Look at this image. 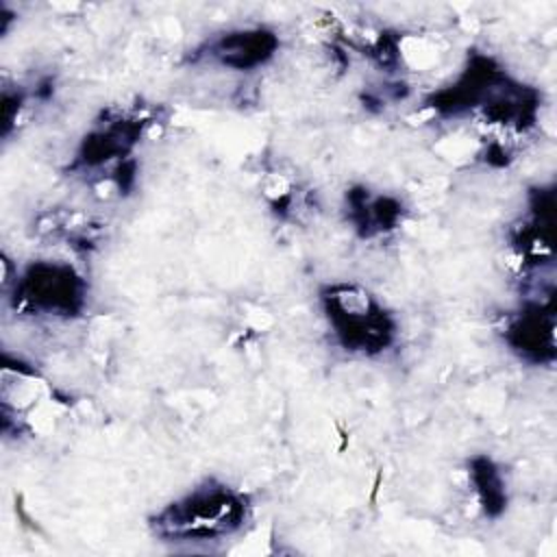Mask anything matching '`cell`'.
I'll list each match as a JSON object with an SVG mask.
<instances>
[{"label": "cell", "mask_w": 557, "mask_h": 557, "mask_svg": "<svg viewBox=\"0 0 557 557\" xmlns=\"http://www.w3.org/2000/svg\"><path fill=\"white\" fill-rule=\"evenodd\" d=\"M252 516L248 494L222 481L207 479L159 507L148 527L154 537L172 544L220 542L237 535Z\"/></svg>", "instance_id": "cell-1"}, {"label": "cell", "mask_w": 557, "mask_h": 557, "mask_svg": "<svg viewBox=\"0 0 557 557\" xmlns=\"http://www.w3.org/2000/svg\"><path fill=\"white\" fill-rule=\"evenodd\" d=\"M333 342L352 357H381L398 339V320L376 294L352 281L326 283L318 292Z\"/></svg>", "instance_id": "cell-2"}, {"label": "cell", "mask_w": 557, "mask_h": 557, "mask_svg": "<svg viewBox=\"0 0 557 557\" xmlns=\"http://www.w3.org/2000/svg\"><path fill=\"white\" fill-rule=\"evenodd\" d=\"M87 281L67 261L35 259L11 285V307L17 315L37 320H72L85 311Z\"/></svg>", "instance_id": "cell-3"}, {"label": "cell", "mask_w": 557, "mask_h": 557, "mask_svg": "<svg viewBox=\"0 0 557 557\" xmlns=\"http://www.w3.org/2000/svg\"><path fill=\"white\" fill-rule=\"evenodd\" d=\"M281 48L278 35L268 26H239L211 35L194 48V63H209L233 72H255L270 63Z\"/></svg>", "instance_id": "cell-4"}, {"label": "cell", "mask_w": 557, "mask_h": 557, "mask_svg": "<svg viewBox=\"0 0 557 557\" xmlns=\"http://www.w3.org/2000/svg\"><path fill=\"white\" fill-rule=\"evenodd\" d=\"M505 346L529 366H550L557 355L555 344V298L527 300L513 311L503 329Z\"/></svg>", "instance_id": "cell-5"}, {"label": "cell", "mask_w": 557, "mask_h": 557, "mask_svg": "<svg viewBox=\"0 0 557 557\" xmlns=\"http://www.w3.org/2000/svg\"><path fill=\"white\" fill-rule=\"evenodd\" d=\"M146 120L133 115H115L98 122L81 141L74 168L96 170L113 161H126L139 141Z\"/></svg>", "instance_id": "cell-6"}, {"label": "cell", "mask_w": 557, "mask_h": 557, "mask_svg": "<svg viewBox=\"0 0 557 557\" xmlns=\"http://www.w3.org/2000/svg\"><path fill=\"white\" fill-rule=\"evenodd\" d=\"M553 209L555 194L550 187L529 191V213L513 228V246L529 263H550L553 259Z\"/></svg>", "instance_id": "cell-7"}, {"label": "cell", "mask_w": 557, "mask_h": 557, "mask_svg": "<svg viewBox=\"0 0 557 557\" xmlns=\"http://www.w3.org/2000/svg\"><path fill=\"white\" fill-rule=\"evenodd\" d=\"M344 211L350 226L363 239L379 237L398 228L405 215V207L398 198L381 191H372L363 185L346 191Z\"/></svg>", "instance_id": "cell-8"}, {"label": "cell", "mask_w": 557, "mask_h": 557, "mask_svg": "<svg viewBox=\"0 0 557 557\" xmlns=\"http://www.w3.org/2000/svg\"><path fill=\"white\" fill-rule=\"evenodd\" d=\"M468 476L483 513L487 518H498L509 500L503 468L487 455H474L468 461Z\"/></svg>", "instance_id": "cell-9"}]
</instances>
